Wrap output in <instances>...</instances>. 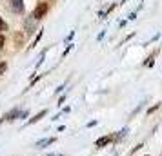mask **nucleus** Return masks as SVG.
Instances as JSON below:
<instances>
[{"label":"nucleus","instance_id":"f257e3e1","mask_svg":"<svg viewBox=\"0 0 162 156\" xmlns=\"http://www.w3.org/2000/svg\"><path fill=\"white\" fill-rule=\"evenodd\" d=\"M46 11H47V4H40V5H38V7L35 9V13H33L31 16H33L35 20H40V18H42V16L46 15Z\"/></svg>","mask_w":162,"mask_h":156},{"label":"nucleus","instance_id":"f03ea898","mask_svg":"<svg viewBox=\"0 0 162 156\" xmlns=\"http://www.w3.org/2000/svg\"><path fill=\"white\" fill-rule=\"evenodd\" d=\"M11 7H13L15 13H22V11H24V4H22V0H11Z\"/></svg>","mask_w":162,"mask_h":156},{"label":"nucleus","instance_id":"7ed1b4c3","mask_svg":"<svg viewBox=\"0 0 162 156\" xmlns=\"http://www.w3.org/2000/svg\"><path fill=\"white\" fill-rule=\"evenodd\" d=\"M111 140H113V136H104V138H100V140L97 142V147H104V145H108Z\"/></svg>","mask_w":162,"mask_h":156},{"label":"nucleus","instance_id":"20e7f679","mask_svg":"<svg viewBox=\"0 0 162 156\" xmlns=\"http://www.w3.org/2000/svg\"><path fill=\"white\" fill-rule=\"evenodd\" d=\"M18 116V109H13L11 113H7L5 116H4V120H13V118H16Z\"/></svg>","mask_w":162,"mask_h":156},{"label":"nucleus","instance_id":"39448f33","mask_svg":"<svg viewBox=\"0 0 162 156\" xmlns=\"http://www.w3.org/2000/svg\"><path fill=\"white\" fill-rule=\"evenodd\" d=\"M44 115H46V109H44V111H40V113H38V115H36L35 118H31V120H29V124H35V122H38V120H40V118H42Z\"/></svg>","mask_w":162,"mask_h":156},{"label":"nucleus","instance_id":"423d86ee","mask_svg":"<svg viewBox=\"0 0 162 156\" xmlns=\"http://www.w3.org/2000/svg\"><path fill=\"white\" fill-rule=\"evenodd\" d=\"M55 142V138H47V140H42V142H38L36 145L38 147H44V145H49V144H53Z\"/></svg>","mask_w":162,"mask_h":156},{"label":"nucleus","instance_id":"0eeeda50","mask_svg":"<svg viewBox=\"0 0 162 156\" xmlns=\"http://www.w3.org/2000/svg\"><path fill=\"white\" fill-rule=\"evenodd\" d=\"M5 29H7V24H5V22L2 20V16H0V31H5Z\"/></svg>","mask_w":162,"mask_h":156},{"label":"nucleus","instance_id":"6e6552de","mask_svg":"<svg viewBox=\"0 0 162 156\" xmlns=\"http://www.w3.org/2000/svg\"><path fill=\"white\" fill-rule=\"evenodd\" d=\"M4 71H5V62H2V64H0V75H2Z\"/></svg>","mask_w":162,"mask_h":156},{"label":"nucleus","instance_id":"1a4fd4ad","mask_svg":"<svg viewBox=\"0 0 162 156\" xmlns=\"http://www.w3.org/2000/svg\"><path fill=\"white\" fill-rule=\"evenodd\" d=\"M2 45H4V36L0 35V47H2Z\"/></svg>","mask_w":162,"mask_h":156}]
</instances>
